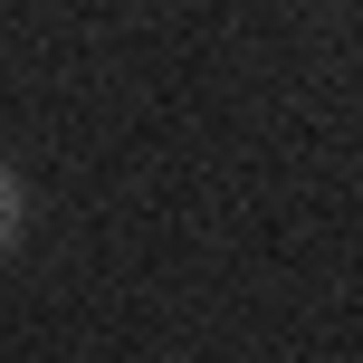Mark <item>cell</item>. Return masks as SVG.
I'll return each mask as SVG.
<instances>
[{"mask_svg":"<svg viewBox=\"0 0 363 363\" xmlns=\"http://www.w3.org/2000/svg\"><path fill=\"white\" fill-rule=\"evenodd\" d=\"M19 239H29V191H19V172H0V268H10Z\"/></svg>","mask_w":363,"mask_h":363,"instance_id":"1","label":"cell"}]
</instances>
